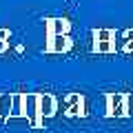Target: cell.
Here are the masks:
<instances>
[{"label": "cell", "instance_id": "cell-1", "mask_svg": "<svg viewBox=\"0 0 133 133\" xmlns=\"http://www.w3.org/2000/svg\"><path fill=\"white\" fill-rule=\"evenodd\" d=\"M104 115L107 118H129L127 113V93H104Z\"/></svg>", "mask_w": 133, "mask_h": 133}, {"label": "cell", "instance_id": "cell-2", "mask_svg": "<svg viewBox=\"0 0 133 133\" xmlns=\"http://www.w3.org/2000/svg\"><path fill=\"white\" fill-rule=\"evenodd\" d=\"M64 115L66 118H84V115H89V107H87V100L82 93H69L64 98Z\"/></svg>", "mask_w": 133, "mask_h": 133}, {"label": "cell", "instance_id": "cell-3", "mask_svg": "<svg viewBox=\"0 0 133 133\" xmlns=\"http://www.w3.org/2000/svg\"><path fill=\"white\" fill-rule=\"evenodd\" d=\"M24 118L29 120V129H38L42 124L38 113V93H24Z\"/></svg>", "mask_w": 133, "mask_h": 133}, {"label": "cell", "instance_id": "cell-4", "mask_svg": "<svg viewBox=\"0 0 133 133\" xmlns=\"http://www.w3.org/2000/svg\"><path fill=\"white\" fill-rule=\"evenodd\" d=\"M44 33L51 36H71V20L69 18H49L44 20Z\"/></svg>", "mask_w": 133, "mask_h": 133}, {"label": "cell", "instance_id": "cell-5", "mask_svg": "<svg viewBox=\"0 0 133 133\" xmlns=\"http://www.w3.org/2000/svg\"><path fill=\"white\" fill-rule=\"evenodd\" d=\"M56 111H58V100H56V95H53V93H38V113H40L42 124H44V120L53 118Z\"/></svg>", "mask_w": 133, "mask_h": 133}, {"label": "cell", "instance_id": "cell-6", "mask_svg": "<svg viewBox=\"0 0 133 133\" xmlns=\"http://www.w3.org/2000/svg\"><path fill=\"white\" fill-rule=\"evenodd\" d=\"M73 47V38L71 36H51L47 38L44 44V53H66Z\"/></svg>", "mask_w": 133, "mask_h": 133}, {"label": "cell", "instance_id": "cell-7", "mask_svg": "<svg viewBox=\"0 0 133 133\" xmlns=\"http://www.w3.org/2000/svg\"><path fill=\"white\" fill-rule=\"evenodd\" d=\"M115 47H118V51H122V53H133V29H127V31L118 33Z\"/></svg>", "mask_w": 133, "mask_h": 133}, {"label": "cell", "instance_id": "cell-8", "mask_svg": "<svg viewBox=\"0 0 133 133\" xmlns=\"http://www.w3.org/2000/svg\"><path fill=\"white\" fill-rule=\"evenodd\" d=\"M20 118H24V93H14L9 120H20Z\"/></svg>", "mask_w": 133, "mask_h": 133}, {"label": "cell", "instance_id": "cell-9", "mask_svg": "<svg viewBox=\"0 0 133 133\" xmlns=\"http://www.w3.org/2000/svg\"><path fill=\"white\" fill-rule=\"evenodd\" d=\"M91 38H93V42H115L118 33L113 29H93L91 31Z\"/></svg>", "mask_w": 133, "mask_h": 133}, {"label": "cell", "instance_id": "cell-10", "mask_svg": "<svg viewBox=\"0 0 133 133\" xmlns=\"http://www.w3.org/2000/svg\"><path fill=\"white\" fill-rule=\"evenodd\" d=\"M11 98H14V93H0V118L9 120V113H11Z\"/></svg>", "mask_w": 133, "mask_h": 133}, {"label": "cell", "instance_id": "cell-11", "mask_svg": "<svg viewBox=\"0 0 133 133\" xmlns=\"http://www.w3.org/2000/svg\"><path fill=\"white\" fill-rule=\"evenodd\" d=\"M91 49H93L95 53H115V51H118L115 42H93Z\"/></svg>", "mask_w": 133, "mask_h": 133}, {"label": "cell", "instance_id": "cell-12", "mask_svg": "<svg viewBox=\"0 0 133 133\" xmlns=\"http://www.w3.org/2000/svg\"><path fill=\"white\" fill-rule=\"evenodd\" d=\"M7 49H9V40H5V38H0V53H5Z\"/></svg>", "mask_w": 133, "mask_h": 133}]
</instances>
